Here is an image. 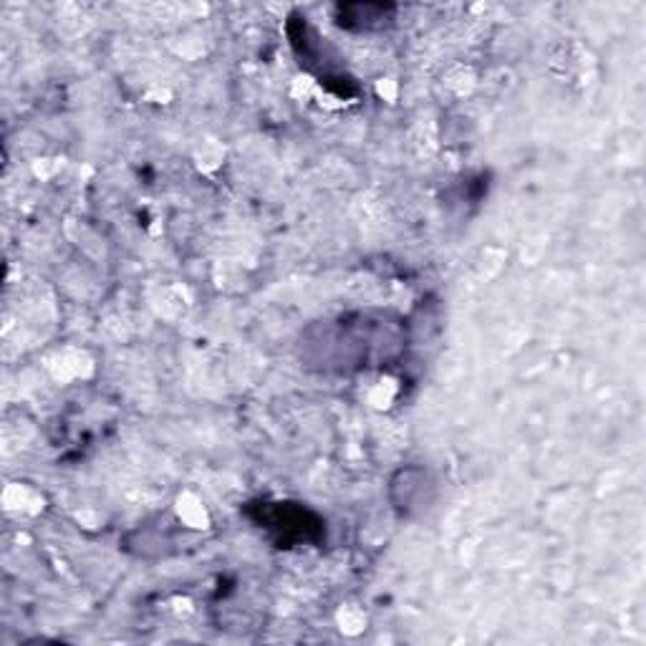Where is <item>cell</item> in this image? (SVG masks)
Instances as JSON below:
<instances>
[{"instance_id":"cell-1","label":"cell","mask_w":646,"mask_h":646,"mask_svg":"<svg viewBox=\"0 0 646 646\" xmlns=\"http://www.w3.org/2000/svg\"><path fill=\"white\" fill-rule=\"evenodd\" d=\"M261 523L278 535L280 545L309 541V538H319L321 533V520L313 512L296 508L291 503H265Z\"/></svg>"},{"instance_id":"cell-2","label":"cell","mask_w":646,"mask_h":646,"mask_svg":"<svg viewBox=\"0 0 646 646\" xmlns=\"http://www.w3.org/2000/svg\"><path fill=\"white\" fill-rule=\"evenodd\" d=\"M394 13L392 5H377V3H346L336 8V21L344 28H379L389 21Z\"/></svg>"}]
</instances>
